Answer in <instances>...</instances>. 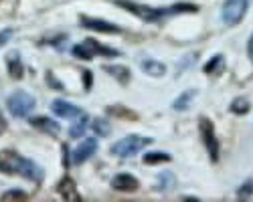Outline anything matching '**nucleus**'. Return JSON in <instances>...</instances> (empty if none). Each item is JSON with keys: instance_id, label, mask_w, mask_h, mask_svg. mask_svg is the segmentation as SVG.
I'll return each instance as SVG.
<instances>
[{"instance_id": "obj_1", "label": "nucleus", "mask_w": 253, "mask_h": 202, "mask_svg": "<svg viewBox=\"0 0 253 202\" xmlns=\"http://www.w3.org/2000/svg\"><path fill=\"white\" fill-rule=\"evenodd\" d=\"M118 4L126 6V10H130L134 14H138L144 20H160L164 16H172V14H182V12H197L195 4H172V6H166V8H154V6H140L134 2H128V0H118Z\"/></svg>"}, {"instance_id": "obj_2", "label": "nucleus", "mask_w": 253, "mask_h": 202, "mask_svg": "<svg viewBox=\"0 0 253 202\" xmlns=\"http://www.w3.org/2000/svg\"><path fill=\"white\" fill-rule=\"evenodd\" d=\"M0 168H4L6 172H18L20 176H25L27 180L37 182V184L45 176L43 168H41L39 164H35L33 160L23 158V156H16V154H10V152H6V158H4L2 164H0Z\"/></svg>"}, {"instance_id": "obj_3", "label": "nucleus", "mask_w": 253, "mask_h": 202, "mask_svg": "<svg viewBox=\"0 0 253 202\" xmlns=\"http://www.w3.org/2000/svg\"><path fill=\"white\" fill-rule=\"evenodd\" d=\"M148 144H152V137H142V135H126L120 141L112 146V154L120 158H132L140 150H144Z\"/></svg>"}, {"instance_id": "obj_4", "label": "nucleus", "mask_w": 253, "mask_h": 202, "mask_svg": "<svg viewBox=\"0 0 253 202\" xmlns=\"http://www.w3.org/2000/svg\"><path fill=\"white\" fill-rule=\"evenodd\" d=\"M35 97L29 95L27 91H14L6 99V107L14 117H27L35 109Z\"/></svg>"}, {"instance_id": "obj_5", "label": "nucleus", "mask_w": 253, "mask_h": 202, "mask_svg": "<svg viewBox=\"0 0 253 202\" xmlns=\"http://www.w3.org/2000/svg\"><path fill=\"white\" fill-rule=\"evenodd\" d=\"M73 55H75L77 59L89 61V59H93L95 55H110V57H114V55H118V51L108 49V47H103V45H97L93 38H85V43L73 47Z\"/></svg>"}, {"instance_id": "obj_6", "label": "nucleus", "mask_w": 253, "mask_h": 202, "mask_svg": "<svg viewBox=\"0 0 253 202\" xmlns=\"http://www.w3.org/2000/svg\"><path fill=\"white\" fill-rule=\"evenodd\" d=\"M247 12V0H225L221 16L227 25H237Z\"/></svg>"}, {"instance_id": "obj_7", "label": "nucleus", "mask_w": 253, "mask_h": 202, "mask_svg": "<svg viewBox=\"0 0 253 202\" xmlns=\"http://www.w3.org/2000/svg\"><path fill=\"white\" fill-rule=\"evenodd\" d=\"M199 128H201V135H203V141H205V146H207V152L211 156V160L217 162L219 160V141L215 137V128L213 124H211L209 119H201L199 121Z\"/></svg>"}, {"instance_id": "obj_8", "label": "nucleus", "mask_w": 253, "mask_h": 202, "mask_svg": "<svg viewBox=\"0 0 253 202\" xmlns=\"http://www.w3.org/2000/svg\"><path fill=\"white\" fill-rule=\"evenodd\" d=\"M81 25L89 29V31H97V33H105V34H112V33H120L122 29L114 23H108L103 18H91V16H81Z\"/></svg>"}, {"instance_id": "obj_9", "label": "nucleus", "mask_w": 253, "mask_h": 202, "mask_svg": "<svg viewBox=\"0 0 253 202\" xmlns=\"http://www.w3.org/2000/svg\"><path fill=\"white\" fill-rule=\"evenodd\" d=\"M97 150V139L95 137H87L81 141V146H77V150L73 152V164H83L87 162Z\"/></svg>"}, {"instance_id": "obj_10", "label": "nucleus", "mask_w": 253, "mask_h": 202, "mask_svg": "<svg viewBox=\"0 0 253 202\" xmlns=\"http://www.w3.org/2000/svg\"><path fill=\"white\" fill-rule=\"evenodd\" d=\"M51 109H53V113H55V115L65 117V119L81 117V115H83V111H81L77 105L69 103V101H65V99H55V101H53V105H51Z\"/></svg>"}, {"instance_id": "obj_11", "label": "nucleus", "mask_w": 253, "mask_h": 202, "mask_svg": "<svg viewBox=\"0 0 253 202\" xmlns=\"http://www.w3.org/2000/svg\"><path fill=\"white\" fill-rule=\"evenodd\" d=\"M138 180L132 174H118L112 180V188L120 190V192H136L138 190Z\"/></svg>"}, {"instance_id": "obj_12", "label": "nucleus", "mask_w": 253, "mask_h": 202, "mask_svg": "<svg viewBox=\"0 0 253 202\" xmlns=\"http://www.w3.org/2000/svg\"><path fill=\"white\" fill-rule=\"evenodd\" d=\"M31 126L43 130V132H47V134H51V135H57V134L61 132V128H59L57 121H53V119H49V117H31Z\"/></svg>"}, {"instance_id": "obj_13", "label": "nucleus", "mask_w": 253, "mask_h": 202, "mask_svg": "<svg viewBox=\"0 0 253 202\" xmlns=\"http://www.w3.org/2000/svg\"><path fill=\"white\" fill-rule=\"evenodd\" d=\"M140 67L148 73L150 77H162L166 73V65L160 63V61H156V59H144L140 63Z\"/></svg>"}, {"instance_id": "obj_14", "label": "nucleus", "mask_w": 253, "mask_h": 202, "mask_svg": "<svg viewBox=\"0 0 253 202\" xmlns=\"http://www.w3.org/2000/svg\"><path fill=\"white\" fill-rule=\"evenodd\" d=\"M6 61H8L10 77H14V79H20V77H23L25 67H23V61H20V55H18V53H10V55L6 57Z\"/></svg>"}, {"instance_id": "obj_15", "label": "nucleus", "mask_w": 253, "mask_h": 202, "mask_svg": "<svg viewBox=\"0 0 253 202\" xmlns=\"http://www.w3.org/2000/svg\"><path fill=\"white\" fill-rule=\"evenodd\" d=\"M195 95H197V91H195V89H188V91H184L182 95H178V97L174 99V105H172V107H174L176 111H184V109L188 107V103H191V99H193Z\"/></svg>"}, {"instance_id": "obj_16", "label": "nucleus", "mask_w": 253, "mask_h": 202, "mask_svg": "<svg viewBox=\"0 0 253 202\" xmlns=\"http://www.w3.org/2000/svg\"><path fill=\"white\" fill-rule=\"evenodd\" d=\"M105 71H108L110 75H114L118 81H120V83H128V81H130V71L128 69H126V67H120V65H108V67H105Z\"/></svg>"}, {"instance_id": "obj_17", "label": "nucleus", "mask_w": 253, "mask_h": 202, "mask_svg": "<svg viewBox=\"0 0 253 202\" xmlns=\"http://www.w3.org/2000/svg\"><path fill=\"white\" fill-rule=\"evenodd\" d=\"M87 121H89V117H87L85 113H83V115L79 117V121H77V124H75L71 130H69V135H71V137H81L83 134L87 132V126H89Z\"/></svg>"}, {"instance_id": "obj_18", "label": "nucleus", "mask_w": 253, "mask_h": 202, "mask_svg": "<svg viewBox=\"0 0 253 202\" xmlns=\"http://www.w3.org/2000/svg\"><path fill=\"white\" fill-rule=\"evenodd\" d=\"M59 190H61V194L65 196V198H73V200H77L79 198V194L75 192V184H73V180L71 178H65L61 182V186H59Z\"/></svg>"}, {"instance_id": "obj_19", "label": "nucleus", "mask_w": 253, "mask_h": 202, "mask_svg": "<svg viewBox=\"0 0 253 202\" xmlns=\"http://www.w3.org/2000/svg\"><path fill=\"white\" fill-rule=\"evenodd\" d=\"M170 160V154L166 152H150L144 156V164H160V162H168Z\"/></svg>"}, {"instance_id": "obj_20", "label": "nucleus", "mask_w": 253, "mask_h": 202, "mask_svg": "<svg viewBox=\"0 0 253 202\" xmlns=\"http://www.w3.org/2000/svg\"><path fill=\"white\" fill-rule=\"evenodd\" d=\"M174 186V176L170 172H162L158 176V190H170Z\"/></svg>"}, {"instance_id": "obj_21", "label": "nucleus", "mask_w": 253, "mask_h": 202, "mask_svg": "<svg viewBox=\"0 0 253 202\" xmlns=\"http://www.w3.org/2000/svg\"><path fill=\"white\" fill-rule=\"evenodd\" d=\"M231 111L233 113H247L249 111V103H247V99H235L233 103H231Z\"/></svg>"}, {"instance_id": "obj_22", "label": "nucleus", "mask_w": 253, "mask_h": 202, "mask_svg": "<svg viewBox=\"0 0 253 202\" xmlns=\"http://www.w3.org/2000/svg\"><path fill=\"white\" fill-rule=\"evenodd\" d=\"M93 130H95L97 135H108V132H110V124H108L105 119H95V121H93Z\"/></svg>"}, {"instance_id": "obj_23", "label": "nucleus", "mask_w": 253, "mask_h": 202, "mask_svg": "<svg viewBox=\"0 0 253 202\" xmlns=\"http://www.w3.org/2000/svg\"><path fill=\"white\" fill-rule=\"evenodd\" d=\"M221 61H223V57H221V55H215L213 61H209V63L205 65V73H215L217 65H221Z\"/></svg>"}, {"instance_id": "obj_24", "label": "nucleus", "mask_w": 253, "mask_h": 202, "mask_svg": "<svg viewBox=\"0 0 253 202\" xmlns=\"http://www.w3.org/2000/svg\"><path fill=\"white\" fill-rule=\"evenodd\" d=\"M12 36V29H4V31H0V47H4L8 40Z\"/></svg>"}, {"instance_id": "obj_25", "label": "nucleus", "mask_w": 253, "mask_h": 202, "mask_svg": "<svg viewBox=\"0 0 253 202\" xmlns=\"http://www.w3.org/2000/svg\"><path fill=\"white\" fill-rule=\"evenodd\" d=\"M251 192H253V180L245 182V186L239 188V194H241V196H247V194H251Z\"/></svg>"}, {"instance_id": "obj_26", "label": "nucleus", "mask_w": 253, "mask_h": 202, "mask_svg": "<svg viewBox=\"0 0 253 202\" xmlns=\"http://www.w3.org/2000/svg\"><path fill=\"white\" fill-rule=\"evenodd\" d=\"M27 194L25 192H18V190H12V192H6L2 198H25Z\"/></svg>"}, {"instance_id": "obj_27", "label": "nucleus", "mask_w": 253, "mask_h": 202, "mask_svg": "<svg viewBox=\"0 0 253 202\" xmlns=\"http://www.w3.org/2000/svg\"><path fill=\"white\" fill-rule=\"evenodd\" d=\"M6 128H8V124H6V119H4L2 111H0V134H4V132H6Z\"/></svg>"}, {"instance_id": "obj_28", "label": "nucleus", "mask_w": 253, "mask_h": 202, "mask_svg": "<svg viewBox=\"0 0 253 202\" xmlns=\"http://www.w3.org/2000/svg\"><path fill=\"white\" fill-rule=\"evenodd\" d=\"M83 77H85V89L91 87V71H83Z\"/></svg>"}]
</instances>
